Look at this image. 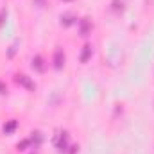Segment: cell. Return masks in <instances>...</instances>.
I'll use <instances>...</instances> for the list:
<instances>
[{
    "mask_svg": "<svg viewBox=\"0 0 154 154\" xmlns=\"http://www.w3.org/2000/svg\"><path fill=\"white\" fill-rule=\"evenodd\" d=\"M14 81H16V84L23 86V88L29 90V91H34V90H36V84L32 82V79L29 75H25V74H18V75L14 77Z\"/></svg>",
    "mask_w": 154,
    "mask_h": 154,
    "instance_id": "6da1fadb",
    "label": "cell"
},
{
    "mask_svg": "<svg viewBox=\"0 0 154 154\" xmlns=\"http://www.w3.org/2000/svg\"><path fill=\"white\" fill-rule=\"evenodd\" d=\"M79 32H81V36H88L91 32V22L88 18H82L79 22Z\"/></svg>",
    "mask_w": 154,
    "mask_h": 154,
    "instance_id": "7a4b0ae2",
    "label": "cell"
},
{
    "mask_svg": "<svg viewBox=\"0 0 154 154\" xmlns=\"http://www.w3.org/2000/svg\"><path fill=\"white\" fill-rule=\"evenodd\" d=\"M54 66H56L57 70H61V68L65 66V52H63L61 48H57L56 54H54Z\"/></svg>",
    "mask_w": 154,
    "mask_h": 154,
    "instance_id": "3957f363",
    "label": "cell"
},
{
    "mask_svg": "<svg viewBox=\"0 0 154 154\" xmlns=\"http://www.w3.org/2000/svg\"><path fill=\"white\" fill-rule=\"evenodd\" d=\"M32 68L38 70V72H45V61L41 56H34L32 57Z\"/></svg>",
    "mask_w": 154,
    "mask_h": 154,
    "instance_id": "277c9868",
    "label": "cell"
},
{
    "mask_svg": "<svg viewBox=\"0 0 154 154\" xmlns=\"http://www.w3.org/2000/svg\"><path fill=\"white\" fill-rule=\"evenodd\" d=\"M91 57V45H84L82 47V52H81V63H88V59Z\"/></svg>",
    "mask_w": 154,
    "mask_h": 154,
    "instance_id": "5b68a950",
    "label": "cell"
},
{
    "mask_svg": "<svg viewBox=\"0 0 154 154\" xmlns=\"http://www.w3.org/2000/svg\"><path fill=\"white\" fill-rule=\"evenodd\" d=\"M16 125H18L16 120H9L7 124H4V133H5V134H11V133L16 129Z\"/></svg>",
    "mask_w": 154,
    "mask_h": 154,
    "instance_id": "8992f818",
    "label": "cell"
},
{
    "mask_svg": "<svg viewBox=\"0 0 154 154\" xmlns=\"http://www.w3.org/2000/svg\"><path fill=\"white\" fill-rule=\"evenodd\" d=\"M66 140H68V136H66V133H61V136H59V140H57V147L63 151L65 147H66Z\"/></svg>",
    "mask_w": 154,
    "mask_h": 154,
    "instance_id": "52a82bcc",
    "label": "cell"
},
{
    "mask_svg": "<svg viewBox=\"0 0 154 154\" xmlns=\"http://www.w3.org/2000/svg\"><path fill=\"white\" fill-rule=\"evenodd\" d=\"M61 23H63L65 27L72 25V23H74V16H70V14H65V16H61Z\"/></svg>",
    "mask_w": 154,
    "mask_h": 154,
    "instance_id": "ba28073f",
    "label": "cell"
},
{
    "mask_svg": "<svg viewBox=\"0 0 154 154\" xmlns=\"http://www.w3.org/2000/svg\"><path fill=\"white\" fill-rule=\"evenodd\" d=\"M29 143H31V142H29V140H22V142H20V143H18V145H16V147H18V151H23V149H25V147H27V145H29Z\"/></svg>",
    "mask_w": 154,
    "mask_h": 154,
    "instance_id": "9c48e42d",
    "label": "cell"
},
{
    "mask_svg": "<svg viewBox=\"0 0 154 154\" xmlns=\"http://www.w3.org/2000/svg\"><path fill=\"white\" fill-rule=\"evenodd\" d=\"M5 91H7V88H5V84L0 81V93H5Z\"/></svg>",
    "mask_w": 154,
    "mask_h": 154,
    "instance_id": "30bf717a",
    "label": "cell"
},
{
    "mask_svg": "<svg viewBox=\"0 0 154 154\" xmlns=\"http://www.w3.org/2000/svg\"><path fill=\"white\" fill-rule=\"evenodd\" d=\"M65 2H72V0H65Z\"/></svg>",
    "mask_w": 154,
    "mask_h": 154,
    "instance_id": "8fae6325",
    "label": "cell"
}]
</instances>
